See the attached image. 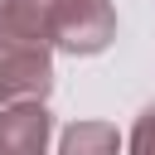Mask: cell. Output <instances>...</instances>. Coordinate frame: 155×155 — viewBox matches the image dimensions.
<instances>
[{"mask_svg":"<svg viewBox=\"0 0 155 155\" xmlns=\"http://www.w3.org/2000/svg\"><path fill=\"white\" fill-rule=\"evenodd\" d=\"M121 131L111 121H73L58 136V155H121Z\"/></svg>","mask_w":155,"mask_h":155,"instance_id":"4","label":"cell"},{"mask_svg":"<svg viewBox=\"0 0 155 155\" xmlns=\"http://www.w3.org/2000/svg\"><path fill=\"white\" fill-rule=\"evenodd\" d=\"M53 136V116L44 102L0 107V155H44Z\"/></svg>","mask_w":155,"mask_h":155,"instance_id":"3","label":"cell"},{"mask_svg":"<svg viewBox=\"0 0 155 155\" xmlns=\"http://www.w3.org/2000/svg\"><path fill=\"white\" fill-rule=\"evenodd\" d=\"M53 92V48L44 39L0 34V107L44 102Z\"/></svg>","mask_w":155,"mask_h":155,"instance_id":"2","label":"cell"},{"mask_svg":"<svg viewBox=\"0 0 155 155\" xmlns=\"http://www.w3.org/2000/svg\"><path fill=\"white\" fill-rule=\"evenodd\" d=\"M121 150L126 155H155V107H145L136 116V126H131V136H126Z\"/></svg>","mask_w":155,"mask_h":155,"instance_id":"5","label":"cell"},{"mask_svg":"<svg viewBox=\"0 0 155 155\" xmlns=\"http://www.w3.org/2000/svg\"><path fill=\"white\" fill-rule=\"evenodd\" d=\"M116 39V5L111 0H53L48 44L73 58H92Z\"/></svg>","mask_w":155,"mask_h":155,"instance_id":"1","label":"cell"}]
</instances>
